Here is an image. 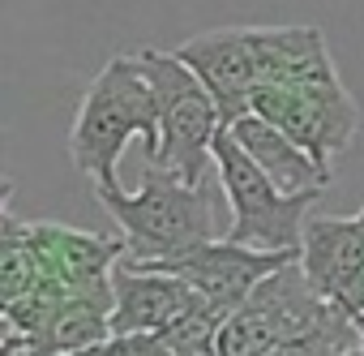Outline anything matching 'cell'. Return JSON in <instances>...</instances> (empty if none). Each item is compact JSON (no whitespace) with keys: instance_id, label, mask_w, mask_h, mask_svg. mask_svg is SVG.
<instances>
[{"instance_id":"obj_12","label":"cell","mask_w":364,"mask_h":356,"mask_svg":"<svg viewBox=\"0 0 364 356\" xmlns=\"http://www.w3.org/2000/svg\"><path fill=\"white\" fill-rule=\"evenodd\" d=\"M219 326L223 318L202 309L198 318H189L185 326L167 330V343H171V356H219Z\"/></svg>"},{"instance_id":"obj_10","label":"cell","mask_w":364,"mask_h":356,"mask_svg":"<svg viewBox=\"0 0 364 356\" xmlns=\"http://www.w3.org/2000/svg\"><path fill=\"white\" fill-rule=\"evenodd\" d=\"M253 52L262 86H300L338 78L330 43L317 26H253Z\"/></svg>"},{"instance_id":"obj_7","label":"cell","mask_w":364,"mask_h":356,"mask_svg":"<svg viewBox=\"0 0 364 356\" xmlns=\"http://www.w3.org/2000/svg\"><path fill=\"white\" fill-rule=\"evenodd\" d=\"M300 271L326 305L364 326V211L351 219H309Z\"/></svg>"},{"instance_id":"obj_2","label":"cell","mask_w":364,"mask_h":356,"mask_svg":"<svg viewBox=\"0 0 364 356\" xmlns=\"http://www.w3.org/2000/svg\"><path fill=\"white\" fill-rule=\"evenodd\" d=\"M95 198L116 219L124 258L133 266H163V262H176L210 241H223L215 202L206 198V185L193 189L163 167H146V181L137 194L107 189Z\"/></svg>"},{"instance_id":"obj_11","label":"cell","mask_w":364,"mask_h":356,"mask_svg":"<svg viewBox=\"0 0 364 356\" xmlns=\"http://www.w3.org/2000/svg\"><path fill=\"white\" fill-rule=\"evenodd\" d=\"M228 133L240 142V150L270 176L274 189L283 194H313V189H326L330 185V172H321L313 163L309 150H300L283 129H274L270 120L262 116H240L236 125H228Z\"/></svg>"},{"instance_id":"obj_9","label":"cell","mask_w":364,"mask_h":356,"mask_svg":"<svg viewBox=\"0 0 364 356\" xmlns=\"http://www.w3.org/2000/svg\"><path fill=\"white\" fill-rule=\"evenodd\" d=\"M112 335H167L198 318L206 305L202 296L176 275L146 271L133 262H116L112 271Z\"/></svg>"},{"instance_id":"obj_1","label":"cell","mask_w":364,"mask_h":356,"mask_svg":"<svg viewBox=\"0 0 364 356\" xmlns=\"http://www.w3.org/2000/svg\"><path fill=\"white\" fill-rule=\"evenodd\" d=\"M141 137L146 146V163H154L159 155V99L150 90V82L137 73L133 56H112L95 82L86 86L73 129H69V159L77 172H86L95 181V194L120 189V150Z\"/></svg>"},{"instance_id":"obj_8","label":"cell","mask_w":364,"mask_h":356,"mask_svg":"<svg viewBox=\"0 0 364 356\" xmlns=\"http://www.w3.org/2000/svg\"><path fill=\"white\" fill-rule=\"evenodd\" d=\"M176 56L198 73V82L219 103L223 129L253 112V99H257V86H262L257 52H253V26L206 31V35H198L189 43H180Z\"/></svg>"},{"instance_id":"obj_13","label":"cell","mask_w":364,"mask_h":356,"mask_svg":"<svg viewBox=\"0 0 364 356\" xmlns=\"http://www.w3.org/2000/svg\"><path fill=\"white\" fill-rule=\"evenodd\" d=\"M82 356H171V343H167V335H112L107 343H99Z\"/></svg>"},{"instance_id":"obj_5","label":"cell","mask_w":364,"mask_h":356,"mask_svg":"<svg viewBox=\"0 0 364 356\" xmlns=\"http://www.w3.org/2000/svg\"><path fill=\"white\" fill-rule=\"evenodd\" d=\"M253 116L283 129L300 150L313 155L321 172H330V159L347 150L360 129V108L347 95L343 78H321L300 86H262L253 99Z\"/></svg>"},{"instance_id":"obj_3","label":"cell","mask_w":364,"mask_h":356,"mask_svg":"<svg viewBox=\"0 0 364 356\" xmlns=\"http://www.w3.org/2000/svg\"><path fill=\"white\" fill-rule=\"evenodd\" d=\"M133 65L159 99V155L150 167H163L176 181L202 189L206 167H215V142L223 133L219 103L176 52L141 48Z\"/></svg>"},{"instance_id":"obj_4","label":"cell","mask_w":364,"mask_h":356,"mask_svg":"<svg viewBox=\"0 0 364 356\" xmlns=\"http://www.w3.org/2000/svg\"><path fill=\"white\" fill-rule=\"evenodd\" d=\"M215 172H219L223 198L232 206V228L223 232L232 245H245L257 253H300L309 211L321 198V189L313 194L274 189V181L240 150V142L228 129L215 142Z\"/></svg>"},{"instance_id":"obj_6","label":"cell","mask_w":364,"mask_h":356,"mask_svg":"<svg viewBox=\"0 0 364 356\" xmlns=\"http://www.w3.org/2000/svg\"><path fill=\"white\" fill-rule=\"evenodd\" d=\"M291 262H300V253H257V249L232 245L223 236V241H210V245H202V249H193L185 258H176V262L146 266V271H163V275L185 279L202 296V305L228 322L270 275H279Z\"/></svg>"}]
</instances>
